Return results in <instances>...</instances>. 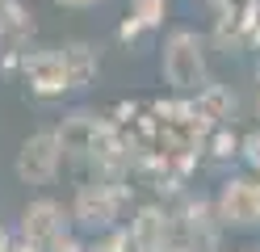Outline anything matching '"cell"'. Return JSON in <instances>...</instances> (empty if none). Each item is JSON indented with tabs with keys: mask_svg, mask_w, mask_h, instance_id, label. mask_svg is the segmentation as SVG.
Returning a JSON list of instances; mask_svg holds the SVG:
<instances>
[{
	"mask_svg": "<svg viewBox=\"0 0 260 252\" xmlns=\"http://www.w3.org/2000/svg\"><path fill=\"white\" fill-rule=\"evenodd\" d=\"M164 9H168V0H130V17L143 21L147 30L164 21Z\"/></svg>",
	"mask_w": 260,
	"mask_h": 252,
	"instance_id": "cell-11",
	"label": "cell"
},
{
	"mask_svg": "<svg viewBox=\"0 0 260 252\" xmlns=\"http://www.w3.org/2000/svg\"><path fill=\"white\" fill-rule=\"evenodd\" d=\"M59 55H63V67H68L72 89H84V84L96 76V50H92V46L72 42V46H59Z\"/></svg>",
	"mask_w": 260,
	"mask_h": 252,
	"instance_id": "cell-8",
	"label": "cell"
},
{
	"mask_svg": "<svg viewBox=\"0 0 260 252\" xmlns=\"http://www.w3.org/2000/svg\"><path fill=\"white\" fill-rule=\"evenodd\" d=\"M25 80L38 97H55L63 89H72L68 80V67H63V55L59 50H42V55H29L25 59Z\"/></svg>",
	"mask_w": 260,
	"mask_h": 252,
	"instance_id": "cell-6",
	"label": "cell"
},
{
	"mask_svg": "<svg viewBox=\"0 0 260 252\" xmlns=\"http://www.w3.org/2000/svg\"><path fill=\"white\" fill-rule=\"evenodd\" d=\"M63 164V143H59V130H34L17 151V177L25 185H46L55 181Z\"/></svg>",
	"mask_w": 260,
	"mask_h": 252,
	"instance_id": "cell-3",
	"label": "cell"
},
{
	"mask_svg": "<svg viewBox=\"0 0 260 252\" xmlns=\"http://www.w3.org/2000/svg\"><path fill=\"white\" fill-rule=\"evenodd\" d=\"M214 214L222 227H260V177H231L218 189Z\"/></svg>",
	"mask_w": 260,
	"mask_h": 252,
	"instance_id": "cell-2",
	"label": "cell"
},
{
	"mask_svg": "<svg viewBox=\"0 0 260 252\" xmlns=\"http://www.w3.org/2000/svg\"><path fill=\"white\" fill-rule=\"evenodd\" d=\"M21 235L29 244H55L59 235H68V214H63V206L55 198H38V202H29V206L21 210Z\"/></svg>",
	"mask_w": 260,
	"mask_h": 252,
	"instance_id": "cell-5",
	"label": "cell"
},
{
	"mask_svg": "<svg viewBox=\"0 0 260 252\" xmlns=\"http://www.w3.org/2000/svg\"><path fill=\"white\" fill-rule=\"evenodd\" d=\"M130 235H135V244H139L143 252H164V248L176 244V240H172V223H168V214H164V210H155V206L139 210V218H135V227H130Z\"/></svg>",
	"mask_w": 260,
	"mask_h": 252,
	"instance_id": "cell-7",
	"label": "cell"
},
{
	"mask_svg": "<svg viewBox=\"0 0 260 252\" xmlns=\"http://www.w3.org/2000/svg\"><path fill=\"white\" fill-rule=\"evenodd\" d=\"M239 151H243V164H248L252 173H260V130L243 134V139H239Z\"/></svg>",
	"mask_w": 260,
	"mask_h": 252,
	"instance_id": "cell-12",
	"label": "cell"
},
{
	"mask_svg": "<svg viewBox=\"0 0 260 252\" xmlns=\"http://www.w3.org/2000/svg\"><path fill=\"white\" fill-rule=\"evenodd\" d=\"M63 9H92V5H101V0H59Z\"/></svg>",
	"mask_w": 260,
	"mask_h": 252,
	"instance_id": "cell-14",
	"label": "cell"
},
{
	"mask_svg": "<svg viewBox=\"0 0 260 252\" xmlns=\"http://www.w3.org/2000/svg\"><path fill=\"white\" fill-rule=\"evenodd\" d=\"M9 252H42V248H38V244H29V240H21V244H13Z\"/></svg>",
	"mask_w": 260,
	"mask_h": 252,
	"instance_id": "cell-15",
	"label": "cell"
},
{
	"mask_svg": "<svg viewBox=\"0 0 260 252\" xmlns=\"http://www.w3.org/2000/svg\"><path fill=\"white\" fill-rule=\"evenodd\" d=\"M29 30L34 25H29V17H25V9L17 5V0H0V38L5 42H21Z\"/></svg>",
	"mask_w": 260,
	"mask_h": 252,
	"instance_id": "cell-9",
	"label": "cell"
},
{
	"mask_svg": "<svg viewBox=\"0 0 260 252\" xmlns=\"http://www.w3.org/2000/svg\"><path fill=\"white\" fill-rule=\"evenodd\" d=\"M231 109H235V101L226 97L222 89H202V93H198V114H202V118L222 122V118H231Z\"/></svg>",
	"mask_w": 260,
	"mask_h": 252,
	"instance_id": "cell-10",
	"label": "cell"
},
{
	"mask_svg": "<svg viewBox=\"0 0 260 252\" xmlns=\"http://www.w3.org/2000/svg\"><path fill=\"white\" fill-rule=\"evenodd\" d=\"M256 118H260V93H256Z\"/></svg>",
	"mask_w": 260,
	"mask_h": 252,
	"instance_id": "cell-17",
	"label": "cell"
},
{
	"mask_svg": "<svg viewBox=\"0 0 260 252\" xmlns=\"http://www.w3.org/2000/svg\"><path fill=\"white\" fill-rule=\"evenodd\" d=\"M5 248H9V231L0 227V252H5Z\"/></svg>",
	"mask_w": 260,
	"mask_h": 252,
	"instance_id": "cell-16",
	"label": "cell"
},
{
	"mask_svg": "<svg viewBox=\"0 0 260 252\" xmlns=\"http://www.w3.org/2000/svg\"><path fill=\"white\" fill-rule=\"evenodd\" d=\"M164 80L181 93H193V89H206V42L198 38L193 30H176L172 38L164 42Z\"/></svg>",
	"mask_w": 260,
	"mask_h": 252,
	"instance_id": "cell-1",
	"label": "cell"
},
{
	"mask_svg": "<svg viewBox=\"0 0 260 252\" xmlns=\"http://www.w3.org/2000/svg\"><path fill=\"white\" fill-rule=\"evenodd\" d=\"M126 193L113 189V185H84L76 193V206H72V218L84 231H109L118 223V210H122Z\"/></svg>",
	"mask_w": 260,
	"mask_h": 252,
	"instance_id": "cell-4",
	"label": "cell"
},
{
	"mask_svg": "<svg viewBox=\"0 0 260 252\" xmlns=\"http://www.w3.org/2000/svg\"><path fill=\"white\" fill-rule=\"evenodd\" d=\"M239 252H260V248H256V244H252V248H239Z\"/></svg>",
	"mask_w": 260,
	"mask_h": 252,
	"instance_id": "cell-18",
	"label": "cell"
},
{
	"mask_svg": "<svg viewBox=\"0 0 260 252\" xmlns=\"http://www.w3.org/2000/svg\"><path fill=\"white\" fill-rule=\"evenodd\" d=\"M46 248H51V252H84V244L72 240V235H59V240H55V244H46Z\"/></svg>",
	"mask_w": 260,
	"mask_h": 252,
	"instance_id": "cell-13",
	"label": "cell"
}]
</instances>
